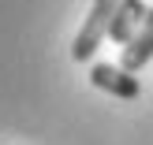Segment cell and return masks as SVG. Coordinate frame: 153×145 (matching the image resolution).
Wrapping results in <instances>:
<instances>
[{"mask_svg": "<svg viewBox=\"0 0 153 145\" xmlns=\"http://www.w3.org/2000/svg\"><path fill=\"white\" fill-rule=\"evenodd\" d=\"M146 0H120L116 15H112V26H108V37L116 45H127L134 34H138V26L146 22Z\"/></svg>", "mask_w": 153, "mask_h": 145, "instance_id": "cell-4", "label": "cell"}, {"mask_svg": "<svg viewBox=\"0 0 153 145\" xmlns=\"http://www.w3.org/2000/svg\"><path fill=\"white\" fill-rule=\"evenodd\" d=\"M149 60H153V7L146 11V22L138 26V34L123 45V52H120V67L131 71V74H138Z\"/></svg>", "mask_w": 153, "mask_h": 145, "instance_id": "cell-3", "label": "cell"}, {"mask_svg": "<svg viewBox=\"0 0 153 145\" xmlns=\"http://www.w3.org/2000/svg\"><path fill=\"white\" fill-rule=\"evenodd\" d=\"M90 86L105 89V93L120 97V101H134V97L142 93V82L134 78L131 71L116 67V63H94V67H90Z\"/></svg>", "mask_w": 153, "mask_h": 145, "instance_id": "cell-2", "label": "cell"}, {"mask_svg": "<svg viewBox=\"0 0 153 145\" xmlns=\"http://www.w3.org/2000/svg\"><path fill=\"white\" fill-rule=\"evenodd\" d=\"M116 7H120V0H94V7H90L86 22H82L79 37H75V45H71V60H75V63L94 60V52L101 49V41L108 37V26H112Z\"/></svg>", "mask_w": 153, "mask_h": 145, "instance_id": "cell-1", "label": "cell"}]
</instances>
